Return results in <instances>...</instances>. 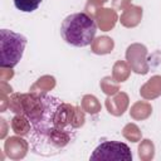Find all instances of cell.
Returning <instances> with one entry per match:
<instances>
[{
    "mask_svg": "<svg viewBox=\"0 0 161 161\" xmlns=\"http://www.w3.org/2000/svg\"><path fill=\"white\" fill-rule=\"evenodd\" d=\"M35 109L30 112L28 121L30 125L28 142L31 151L45 157L64 152L77 135L68 107L59 98L43 96Z\"/></svg>",
    "mask_w": 161,
    "mask_h": 161,
    "instance_id": "cell-1",
    "label": "cell"
},
{
    "mask_svg": "<svg viewBox=\"0 0 161 161\" xmlns=\"http://www.w3.org/2000/svg\"><path fill=\"white\" fill-rule=\"evenodd\" d=\"M96 33L97 24L86 13H73L65 16L60 25V36L67 44L75 48L91 45Z\"/></svg>",
    "mask_w": 161,
    "mask_h": 161,
    "instance_id": "cell-2",
    "label": "cell"
},
{
    "mask_svg": "<svg viewBox=\"0 0 161 161\" xmlns=\"http://www.w3.org/2000/svg\"><path fill=\"white\" fill-rule=\"evenodd\" d=\"M26 38L16 31L9 29L0 30V67L14 68L23 58Z\"/></svg>",
    "mask_w": 161,
    "mask_h": 161,
    "instance_id": "cell-3",
    "label": "cell"
},
{
    "mask_svg": "<svg viewBox=\"0 0 161 161\" xmlns=\"http://www.w3.org/2000/svg\"><path fill=\"white\" fill-rule=\"evenodd\" d=\"M89 160H108V161H131V148L119 141H104L99 143L91 153Z\"/></svg>",
    "mask_w": 161,
    "mask_h": 161,
    "instance_id": "cell-4",
    "label": "cell"
},
{
    "mask_svg": "<svg viewBox=\"0 0 161 161\" xmlns=\"http://www.w3.org/2000/svg\"><path fill=\"white\" fill-rule=\"evenodd\" d=\"M43 0H13L14 6L23 13H33L39 8Z\"/></svg>",
    "mask_w": 161,
    "mask_h": 161,
    "instance_id": "cell-5",
    "label": "cell"
}]
</instances>
